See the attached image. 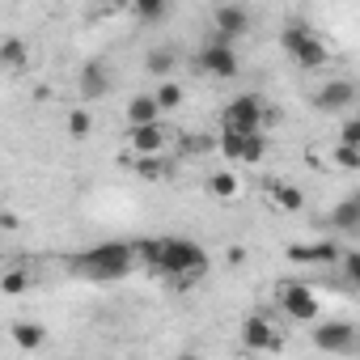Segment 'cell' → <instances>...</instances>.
Masks as SVG:
<instances>
[{
    "label": "cell",
    "mask_w": 360,
    "mask_h": 360,
    "mask_svg": "<svg viewBox=\"0 0 360 360\" xmlns=\"http://www.w3.org/2000/svg\"><path fill=\"white\" fill-rule=\"evenodd\" d=\"M131 250H136V259L148 263V271H161L174 280H200L208 271V250L191 238H144Z\"/></svg>",
    "instance_id": "1"
},
{
    "label": "cell",
    "mask_w": 360,
    "mask_h": 360,
    "mask_svg": "<svg viewBox=\"0 0 360 360\" xmlns=\"http://www.w3.org/2000/svg\"><path fill=\"white\" fill-rule=\"evenodd\" d=\"M136 267V250L127 242H102L94 250H81L72 255V271L81 280H94V284H115V280H127Z\"/></svg>",
    "instance_id": "2"
},
{
    "label": "cell",
    "mask_w": 360,
    "mask_h": 360,
    "mask_svg": "<svg viewBox=\"0 0 360 360\" xmlns=\"http://www.w3.org/2000/svg\"><path fill=\"white\" fill-rule=\"evenodd\" d=\"M263 115H267V102H263L259 94H238V98L225 102V110H221V131L255 136V131H263Z\"/></svg>",
    "instance_id": "3"
},
{
    "label": "cell",
    "mask_w": 360,
    "mask_h": 360,
    "mask_svg": "<svg viewBox=\"0 0 360 360\" xmlns=\"http://www.w3.org/2000/svg\"><path fill=\"white\" fill-rule=\"evenodd\" d=\"M280 43H284V51L301 64V68H322L326 60H330V51H326V43L314 34V30H305V26H284V34H280Z\"/></svg>",
    "instance_id": "4"
},
{
    "label": "cell",
    "mask_w": 360,
    "mask_h": 360,
    "mask_svg": "<svg viewBox=\"0 0 360 360\" xmlns=\"http://www.w3.org/2000/svg\"><path fill=\"white\" fill-rule=\"evenodd\" d=\"M309 339H314L318 352H352L356 347V326L347 318H330V322H318Z\"/></svg>",
    "instance_id": "5"
},
{
    "label": "cell",
    "mask_w": 360,
    "mask_h": 360,
    "mask_svg": "<svg viewBox=\"0 0 360 360\" xmlns=\"http://www.w3.org/2000/svg\"><path fill=\"white\" fill-rule=\"evenodd\" d=\"M195 64H200V72H208V77H221V81H229V77H238V51L229 47V43H212L208 39V47L195 56Z\"/></svg>",
    "instance_id": "6"
},
{
    "label": "cell",
    "mask_w": 360,
    "mask_h": 360,
    "mask_svg": "<svg viewBox=\"0 0 360 360\" xmlns=\"http://www.w3.org/2000/svg\"><path fill=\"white\" fill-rule=\"evenodd\" d=\"M212 26H217L212 43H229V47H233V39L250 30V9H242V5H221V9L212 13Z\"/></svg>",
    "instance_id": "7"
},
{
    "label": "cell",
    "mask_w": 360,
    "mask_h": 360,
    "mask_svg": "<svg viewBox=\"0 0 360 360\" xmlns=\"http://www.w3.org/2000/svg\"><path fill=\"white\" fill-rule=\"evenodd\" d=\"M352 102H356V81H343V77L326 81V85L314 94V106H318V110H326V115L352 110Z\"/></svg>",
    "instance_id": "8"
},
{
    "label": "cell",
    "mask_w": 360,
    "mask_h": 360,
    "mask_svg": "<svg viewBox=\"0 0 360 360\" xmlns=\"http://www.w3.org/2000/svg\"><path fill=\"white\" fill-rule=\"evenodd\" d=\"M280 305H284V314H292V318H301V322L318 318V297H314V288H305V284H284V288H280Z\"/></svg>",
    "instance_id": "9"
},
{
    "label": "cell",
    "mask_w": 360,
    "mask_h": 360,
    "mask_svg": "<svg viewBox=\"0 0 360 360\" xmlns=\"http://www.w3.org/2000/svg\"><path fill=\"white\" fill-rule=\"evenodd\" d=\"M77 89H81V98H85V102L106 98V94H110V72H106V64L89 60V64L81 68V77H77Z\"/></svg>",
    "instance_id": "10"
},
{
    "label": "cell",
    "mask_w": 360,
    "mask_h": 360,
    "mask_svg": "<svg viewBox=\"0 0 360 360\" xmlns=\"http://www.w3.org/2000/svg\"><path fill=\"white\" fill-rule=\"evenodd\" d=\"M339 246L330 242V238H318L314 246H288V259L292 263H318V267H335L339 263Z\"/></svg>",
    "instance_id": "11"
},
{
    "label": "cell",
    "mask_w": 360,
    "mask_h": 360,
    "mask_svg": "<svg viewBox=\"0 0 360 360\" xmlns=\"http://www.w3.org/2000/svg\"><path fill=\"white\" fill-rule=\"evenodd\" d=\"M165 127L161 123H148V127H127V144L140 153V157H161V148H165Z\"/></svg>",
    "instance_id": "12"
},
{
    "label": "cell",
    "mask_w": 360,
    "mask_h": 360,
    "mask_svg": "<svg viewBox=\"0 0 360 360\" xmlns=\"http://www.w3.org/2000/svg\"><path fill=\"white\" fill-rule=\"evenodd\" d=\"M242 343L255 347V352H267V347H276V326L255 314V318H246V326H242Z\"/></svg>",
    "instance_id": "13"
},
{
    "label": "cell",
    "mask_w": 360,
    "mask_h": 360,
    "mask_svg": "<svg viewBox=\"0 0 360 360\" xmlns=\"http://www.w3.org/2000/svg\"><path fill=\"white\" fill-rule=\"evenodd\" d=\"M148 123H161V110H157L153 94H136L127 102V127H148Z\"/></svg>",
    "instance_id": "14"
},
{
    "label": "cell",
    "mask_w": 360,
    "mask_h": 360,
    "mask_svg": "<svg viewBox=\"0 0 360 360\" xmlns=\"http://www.w3.org/2000/svg\"><path fill=\"white\" fill-rule=\"evenodd\" d=\"M330 225H335L339 233H356V229H360V195H343L339 208L330 212Z\"/></svg>",
    "instance_id": "15"
},
{
    "label": "cell",
    "mask_w": 360,
    "mask_h": 360,
    "mask_svg": "<svg viewBox=\"0 0 360 360\" xmlns=\"http://www.w3.org/2000/svg\"><path fill=\"white\" fill-rule=\"evenodd\" d=\"M30 64V47L22 39H5L0 43V68H9V72H22Z\"/></svg>",
    "instance_id": "16"
},
{
    "label": "cell",
    "mask_w": 360,
    "mask_h": 360,
    "mask_svg": "<svg viewBox=\"0 0 360 360\" xmlns=\"http://www.w3.org/2000/svg\"><path fill=\"white\" fill-rule=\"evenodd\" d=\"M208 191H212L217 200H225V204H229V200H238V195H242V183H238V174H233V169H217V174L208 178Z\"/></svg>",
    "instance_id": "17"
},
{
    "label": "cell",
    "mask_w": 360,
    "mask_h": 360,
    "mask_svg": "<svg viewBox=\"0 0 360 360\" xmlns=\"http://www.w3.org/2000/svg\"><path fill=\"white\" fill-rule=\"evenodd\" d=\"M47 339V326L43 322H13V343L26 347V352H39Z\"/></svg>",
    "instance_id": "18"
},
{
    "label": "cell",
    "mask_w": 360,
    "mask_h": 360,
    "mask_svg": "<svg viewBox=\"0 0 360 360\" xmlns=\"http://www.w3.org/2000/svg\"><path fill=\"white\" fill-rule=\"evenodd\" d=\"M153 102H157L161 115H165V110H178V106H183V85H178V81H161V85L153 89Z\"/></svg>",
    "instance_id": "19"
},
{
    "label": "cell",
    "mask_w": 360,
    "mask_h": 360,
    "mask_svg": "<svg viewBox=\"0 0 360 360\" xmlns=\"http://www.w3.org/2000/svg\"><path fill=\"white\" fill-rule=\"evenodd\" d=\"M174 64H178V56H174L169 47H153V51L144 56V68H148L153 77H169V72H174Z\"/></svg>",
    "instance_id": "20"
},
{
    "label": "cell",
    "mask_w": 360,
    "mask_h": 360,
    "mask_svg": "<svg viewBox=\"0 0 360 360\" xmlns=\"http://www.w3.org/2000/svg\"><path fill=\"white\" fill-rule=\"evenodd\" d=\"M131 13H136L140 22H165V18H169V5H165V0H136Z\"/></svg>",
    "instance_id": "21"
},
{
    "label": "cell",
    "mask_w": 360,
    "mask_h": 360,
    "mask_svg": "<svg viewBox=\"0 0 360 360\" xmlns=\"http://www.w3.org/2000/svg\"><path fill=\"white\" fill-rule=\"evenodd\" d=\"M89 131H94V115H89L85 106H77V110L68 115V136H72V140H85Z\"/></svg>",
    "instance_id": "22"
},
{
    "label": "cell",
    "mask_w": 360,
    "mask_h": 360,
    "mask_svg": "<svg viewBox=\"0 0 360 360\" xmlns=\"http://www.w3.org/2000/svg\"><path fill=\"white\" fill-rule=\"evenodd\" d=\"M136 174L153 183V178H165V174H169V161H165V157H140V161H136Z\"/></svg>",
    "instance_id": "23"
},
{
    "label": "cell",
    "mask_w": 360,
    "mask_h": 360,
    "mask_svg": "<svg viewBox=\"0 0 360 360\" xmlns=\"http://www.w3.org/2000/svg\"><path fill=\"white\" fill-rule=\"evenodd\" d=\"M276 208L301 212V208H305V191H301V187H280V191H276Z\"/></svg>",
    "instance_id": "24"
},
{
    "label": "cell",
    "mask_w": 360,
    "mask_h": 360,
    "mask_svg": "<svg viewBox=\"0 0 360 360\" xmlns=\"http://www.w3.org/2000/svg\"><path fill=\"white\" fill-rule=\"evenodd\" d=\"M221 153L229 157V161H242V153H246V136H238V131H221Z\"/></svg>",
    "instance_id": "25"
},
{
    "label": "cell",
    "mask_w": 360,
    "mask_h": 360,
    "mask_svg": "<svg viewBox=\"0 0 360 360\" xmlns=\"http://www.w3.org/2000/svg\"><path fill=\"white\" fill-rule=\"evenodd\" d=\"M0 292H9V297L30 292V276L26 271H5V276H0Z\"/></svg>",
    "instance_id": "26"
},
{
    "label": "cell",
    "mask_w": 360,
    "mask_h": 360,
    "mask_svg": "<svg viewBox=\"0 0 360 360\" xmlns=\"http://www.w3.org/2000/svg\"><path fill=\"white\" fill-rule=\"evenodd\" d=\"M339 148H360V119L347 115L343 119V131H339Z\"/></svg>",
    "instance_id": "27"
},
{
    "label": "cell",
    "mask_w": 360,
    "mask_h": 360,
    "mask_svg": "<svg viewBox=\"0 0 360 360\" xmlns=\"http://www.w3.org/2000/svg\"><path fill=\"white\" fill-rule=\"evenodd\" d=\"M339 271H343L347 280H360V255H356V250H347V255H339Z\"/></svg>",
    "instance_id": "28"
},
{
    "label": "cell",
    "mask_w": 360,
    "mask_h": 360,
    "mask_svg": "<svg viewBox=\"0 0 360 360\" xmlns=\"http://www.w3.org/2000/svg\"><path fill=\"white\" fill-rule=\"evenodd\" d=\"M335 161L343 169H360V148H335Z\"/></svg>",
    "instance_id": "29"
},
{
    "label": "cell",
    "mask_w": 360,
    "mask_h": 360,
    "mask_svg": "<svg viewBox=\"0 0 360 360\" xmlns=\"http://www.w3.org/2000/svg\"><path fill=\"white\" fill-rule=\"evenodd\" d=\"M178 360H200V356H195V352H183V356H178Z\"/></svg>",
    "instance_id": "30"
}]
</instances>
